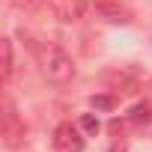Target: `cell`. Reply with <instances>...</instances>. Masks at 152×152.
I'll return each instance as SVG.
<instances>
[{
    "label": "cell",
    "instance_id": "30bf717a",
    "mask_svg": "<svg viewBox=\"0 0 152 152\" xmlns=\"http://www.w3.org/2000/svg\"><path fill=\"white\" fill-rule=\"evenodd\" d=\"M113 152H125V146H113Z\"/></svg>",
    "mask_w": 152,
    "mask_h": 152
},
{
    "label": "cell",
    "instance_id": "9c48e42d",
    "mask_svg": "<svg viewBox=\"0 0 152 152\" xmlns=\"http://www.w3.org/2000/svg\"><path fill=\"white\" fill-rule=\"evenodd\" d=\"M90 104H93V107H102V110H110V107L116 104V99H113V96H93Z\"/></svg>",
    "mask_w": 152,
    "mask_h": 152
},
{
    "label": "cell",
    "instance_id": "ba28073f",
    "mask_svg": "<svg viewBox=\"0 0 152 152\" xmlns=\"http://www.w3.org/2000/svg\"><path fill=\"white\" fill-rule=\"evenodd\" d=\"M78 125H81V131H87V134H99V128H102V122H99L93 113H84Z\"/></svg>",
    "mask_w": 152,
    "mask_h": 152
},
{
    "label": "cell",
    "instance_id": "52a82bcc",
    "mask_svg": "<svg viewBox=\"0 0 152 152\" xmlns=\"http://www.w3.org/2000/svg\"><path fill=\"white\" fill-rule=\"evenodd\" d=\"M3 78H12V42L3 39Z\"/></svg>",
    "mask_w": 152,
    "mask_h": 152
},
{
    "label": "cell",
    "instance_id": "8992f818",
    "mask_svg": "<svg viewBox=\"0 0 152 152\" xmlns=\"http://www.w3.org/2000/svg\"><path fill=\"white\" fill-rule=\"evenodd\" d=\"M128 122H131L134 128H143V125H149V122H152V104H149V102H143V104H134V107H131V113H128Z\"/></svg>",
    "mask_w": 152,
    "mask_h": 152
},
{
    "label": "cell",
    "instance_id": "6da1fadb",
    "mask_svg": "<svg viewBox=\"0 0 152 152\" xmlns=\"http://www.w3.org/2000/svg\"><path fill=\"white\" fill-rule=\"evenodd\" d=\"M45 72L54 84H69L75 78V63L63 48H51L48 57H45Z\"/></svg>",
    "mask_w": 152,
    "mask_h": 152
},
{
    "label": "cell",
    "instance_id": "5b68a950",
    "mask_svg": "<svg viewBox=\"0 0 152 152\" xmlns=\"http://www.w3.org/2000/svg\"><path fill=\"white\" fill-rule=\"evenodd\" d=\"M93 9H96L104 21H125L122 0H93Z\"/></svg>",
    "mask_w": 152,
    "mask_h": 152
},
{
    "label": "cell",
    "instance_id": "3957f363",
    "mask_svg": "<svg viewBox=\"0 0 152 152\" xmlns=\"http://www.w3.org/2000/svg\"><path fill=\"white\" fill-rule=\"evenodd\" d=\"M3 143L9 149H15V146L24 143V122L15 116L12 107H6V113H3Z\"/></svg>",
    "mask_w": 152,
    "mask_h": 152
},
{
    "label": "cell",
    "instance_id": "277c9868",
    "mask_svg": "<svg viewBox=\"0 0 152 152\" xmlns=\"http://www.w3.org/2000/svg\"><path fill=\"white\" fill-rule=\"evenodd\" d=\"M48 3L60 21H81L87 9V0H48Z\"/></svg>",
    "mask_w": 152,
    "mask_h": 152
},
{
    "label": "cell",
    "instance_id": "8fae6325",
    "mask_svg": "<svg viewBox=\"0 0 152 152\" xmlns=\"http://www.w3.org/2000/svg\"><path fill=\"white\" fill-rule=\"evenodd\" d=\"M24 3H27V6H30V3H36V0H24Z\"/></svg>",
    "mask_w": 152,
    "mask_h": 152
},
{
    "label": "cell",
    "instance_id": "7a4b0ae2",
    "mask_svg": "<svg viewBox=\"0 0 152 152\" xmlns=\"http://www.w3.org/2000/svg\"><path fill=\"white\" fill-rule=\"evenodd\" d=\"M54 149L57 152H84V137L81 128L72 122H60L54 128Z\"/></svg>",
    "mask_w": 152,
    "mask_h": 152
}]
</instances>
